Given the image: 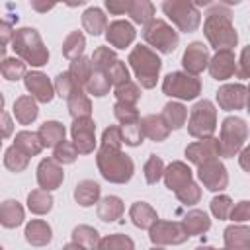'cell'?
Segmentation results:
<instances>
[{
  "mask_svg": "<svg viewBox=\"0 0 250 250\" xmlns=\"http://www.w3.org/2000/svg\"><path fill=\"white\" fill-rule=\"evenodd\" d=\"M27 205H29V209H31L33 213L43 215V213H47V211L53 207V197L47 193V189H35V191L29 193Z\"/></svg>",
  "mask_w": 250,
  "mask_h": 250,
  "instance_id": "36",
  "label": "cell"
},
{
  "mask_svg": "<svg viewBox=\"0 0 250 250\" xmlns=\"http://www.w3.org/2000/svg\"><path fill=\"white\" fill-rule=\"evenodd\" d=\"M105 37H107V43H111L117 49H123V47H127L135 39V29H133V25L129 21L117 20V21L107 25Z\"/></svg>",
  "mask_w": 250,
  "mask_h": 250,
  "instance_id": "19",
  "label": "cell"
},
{
  "mask_svg": "<svg viewBox=\"0 0 250 250\" xmlns=\"http://www.w3.org/2000/svg\"><path fill=\"white\" fill-rule=\"evenodd\" d=\"M20 150H23L27 156H33V154H39L43 145H41V139L37 133H29V131H21L16 135V143H14Z\"/></svg>",
  "mask_w": 250,
  "mask_h": 250,
  "instance_id": "34",
  "label": "cell"
},
{
  "mask_svg": "<svg viewBox=\"0 0 250 250\" xmlns=\"http://www.w3.org/2000/svg\"><path fill=\"white\" fill-rule=\"evenodd\" d=\"M96 162H98L102 176L107 182L125 184L133 176V160L127 154H123L119 148H111V146L102 145V148L98 150Z\"/></svg>",
  "mask_w": 250,
  "mask_h": 250,
  "instance_id": "2",
  "label": "cell"
},
{
  "mask_svg": "<svg viewBox=\"0 0 250 250\" xmlns=\"http://www.w3.org/2000/svg\"><path fill=\"white\" fill-rule=\"evenodd\" d=\"M105 76H107V80H109V84H113V86H119V84H123V82H127L129 80V70H127V66H125V62L123 61H119V59H115L105 70Z\"/></svg>",
  "mask_w": 250,
  "mask_h": 250,
  "instance_id": "41",
  "label": "cell"
},
{
  "mask_svg": "<svg viewBox=\"0 0 250 250\" xmlns=\"http://www.w3.org/2000/svg\"><path fill=\"white\" fill-rule=\"evenodd\" d=\"M72 236H74L76 244H78L80 240H86V238H90V240L84 242V246H96V244H98V232H96L94 229H90V227H76L74 232H72Z\"/></svg>",
  "mask_w": 250,
  "mask_h": 250,
  "instance_id": "52",
  "label": "cell"
},
{
  "mask_svg": "<svg viewBox=\"0 0 250 250\" xmlns=\"http://www.w3.org/2000/svg\"><path fill=\"white\" fill-rule=\"evenodd\" d=\"M113 113L117 117V121L123 123H133V121H139V111L135 109V105L131 104H123V102H117L115 107H113Z\"/></svg>",
  "mask_w": 250,
  "mask_h": 250,
  "instance_id": "46",
  "label": "cell"
},
{
  "mask_svg": "<svg viewBox=\"0 0 250 250\" xmlns=\"http://www.w3.org/2000/svg\"><path fill=\"white\" fill-rule=\"evenodd\" d=\"M174 234H182V236H188L184 227L180 223H164V221H154L150 225V240L154 244H178L182 242L180 236H174Z\"/></svg>",
  "mask_w": 250,
  "mask_h": 250,
  "instance_id": "13",
  "label": "cell"
},
{
  "mask_svg": "<svg viewBox=\"0 0 250 250\" xmlns=\"http://www.w3.org/2000/svg\"><path fill=\"white\" fill-rule=\"evenodd\" d=\"M221 154V150H219V141L217 139H211V137H207L205 141L201 139V141H197V143H193V145H189L188 148H186V156L193 162V164H201V162H205V160H211V158H215V156H219Z\"/></svg>",
  "mask_w": 250,
  "mask_h": 250,
  "instance_id": "17",
  "label": "cell"
},
{
  "mask_svg": "<svg viewBox=\"0 0 250 250\" xmlns=\"http://www.w3.org/2000/svg\"><path fill=\"white\" fill-rule=\"evenodd\" d=\"M129 6H131V0H105V8L109 10V14H125L129 12Z\"/></svg>",
  "mask_w": 250,
  "mask_h": 250,
  "instance_id": "54",
  "label": "cell"
},
{
  "mask_svg": "<svg viewBox=\"0 0 250 250\" xmlns=\"http://www.w3.org/2000/svg\"><path fill=\"white\" fill-rule=\"evenodd\" d=\"M37 135H39L43 146H51V148H53V146H57L61 141H64V127H62V123H59V121H47V123H43V125L39 127Z\"/></svg>",
  "mask_w": 250,
  "mask_h": 250,
  "instance_id": "22",
  "label": "cell"
},
{
  "mask_svg": "<svg viewBox=\"0 0 250 250\" xmlns=\"http://www.w3.org/2000/svg\"><path fill=\"white\" fill-rule=\"evenodd\" d=\"M199 180L203 182V186L211 191H219L227 186L229 178H227V170L221 162H217L215 158L211 160H205L199 164V172H197Z\"/></svg>",
  "mask_w": 250,
  "mask_h": 250,
  "instance_id": "11",
  "label": "cell"
},
{
  "mask_svg": "<svg viewBox=\"0 0 250 250\" xmlns=\"http://www.w3.org/2000/svg\"><path fill=\"white\" fill-rule=\"evenodd\" d=\"M129 14H131L133 21H137V23H146V21H150L152 16H154V6H152L148 0H131Z\"/></svg>",
  "mask_w": 250,
  "mask_h": 250,
  "instance_id": "37",
  "label": "cell"
},
{
  "mask_svg": "<svg viewBox=\"0 0 250 250\" xmlns=\"http://www.w3.org/2000/svg\"><path fill=\"white\" fill-rule=\"evenodd\" d=\"M248 207H250L248 201H240L236 207L230 209V215H229V217H230L232 221H246V219H248Z\"/></svg>",
  "mask_w": 250,
  "mask_h": 250,
  "instance_id": "55",
  "label": "cell"
},
{
  "mask_svg": "<svg viewBox=\"0 0 250 250\" xmlns=\"http://www.w3.org/2000/svg\"><path fill=\"white\" fill-rule=\"evenodd\" d=\"M2 107H4V98H2V94H0V111H2Z\"/></svg>",
  "mask_w": 250,
  "mask_h": 250,
  "instance_id": "62",
  "label": "cell"
},
{
  "mask_svg": "<svg viewBox=\"0 0 250 250\" xmlns=\"http://www.w3.org/2000/svg\"><path fill=\"white\" fill-rule=\"evenodd\" d=\"M4 55H6V47L0 45V59H4Z\"/></svg>",
  "mask_w": 250,
  "mask_h": 250,
  "instance_id": "61",
  "label": "cell"
},
{
  "mask_svg": "<svg viewBox=\"0 0 250 250\" xmlns=\"http://www.w3.org/2000/svg\"><path fill=\"white\" fill-rule=\"evenodd\" d=\"M121 137H123V143H127V145H131V146L141 145V143H143V131H141L139 121L123 123V125H121Z\"/></svg>",
  "mask_w": 250,
  "mask_h": 250,
  "instance_id": "44",
  "label": "cell"
},
{
  "mask_svg": "<svg viewBox=\"0 0 250 250\" xmlns=\"http://www.w3.org/2000/svg\"><path fill=\"white\" fill-rule=\"evenodd\" d=\"M12 133V119L4 113V111H0V137L4 139V137H8Z\"/></svg>",
  "mask_w": 250,
  "mask_h": 250,
  "instance_id": "57",
  "label": "cell"
},
{
  "mask_svg": "<svg viewBox=\"0 0 250 250\" xmlns=\"http://www.w3.org/2000/svg\"><path fill=\"white\" fill-rule=\"evenodd\" d=\"M162 174H164L166 188H170L172 191H176V189H180L191 182V170L184 162H172Z\"/></svg>",
  "mask_w": 250,
  "mask_h": 250,
  "instance_id": "20",
  "label": "cell"
},
{
  "mask_svg": "<svg viewBox=\"0 0 250 250\" xmlns=\"http://www.w3.org/2000/svg\"><path fill=\"white\" fill-rule=\"evenodd\" d=\"M66 6H70V8H74V6H80V4H84L86 0H62Z\"/></svg>",
  "mask_w": 250,
  "mask_h": 250,
  "instance_id": "59",
  "label": "cell"
},
{
  "mask_svg": "<svg viewBox=\"0 0 250 250\" xmlns=\"http://www.w3.org/2000/svg\"><path fill=\"white\" fill-rule=\"evenodd\" d=\"M62 168L59 166V162L55 158H47V160H41L39 168H37V182L41 186V189H57L61 184H62Z\"/></svg>",
  "mask_w": 250,
  "mask_h": 250,
  "instance_id": "12",
  "label": "cell"
},
{
  "mask_svg": "<svg viewBox=\"0 0 250 250\" xmlns=\"http://www.w3.org/2000/svg\"><path fill=\"white\" fill-rule=\"evenodd\" d=\"M223 2H227V4H236V2H240V0H223Z\"/></svg>",
  "mask_w": 250,
  "mask_h": 250,
  "instance_id": "63",
  "label": "cell"
},
{
  "mask_svg": "<svg viewBox=\"0 0 250 250\" xmlns=\"http://www.w3.org/2000/svg\"><path fill=\"white\" fill-rule=\"evenodd\" d=\"M230 209H232V203H230V199L227 195H219V197H215L211 201V211L219 219H229Z\"/></svg>",
  "mask_w": 250,
  "mask_h": 250,
  "instance_id": "49",
  "label": "cell"
},
{
  "mask_svg": "<svg viewBox=\"0 0 250 250\" xmlns=\"http://www.w3.org/2000/svg\"><path fill=\"white\" fill-rule=\"evenodd\" d=\"M23 221V209L18 201L14 199H8L0 205V223L6 227V229H14L18 225H21Z\"/></svg>",
  "mask_w": 250,
  "mask_h": 250,
  "instance_id": "23",
  "label": "cell"
},
{
  "mask_svg": "<svg viewBox=\"0 0 250 250\" xmlns=\"http://www.w3.org/2000/svg\"><path fill=\"white\" fill-rule=\"evenodd\" d=\"M209 72L213 78L217 80H227L236 72V62H234V55L229 49H221L217 53V57L209 62Z\"/></svg>",
  "mask_w": 250,
  "mask_h": 250,
  "instance_id": "18",
  "label": "cell"
},
{
  "mask_svg": "<svg viewBox=\"0 0 250 250\" xmlns=\"http://www.w3.org/2000/svg\"><path fill=\"white\" fill-rule=\"evenodd\" d=\"M14 37V31H12V25L4 20H0V45H6L8 41H12Z\"/></svg>",
  "mask_w": 250,
  "mask_h": 250,
  "instance_id": "56",
  "label": "cell"
},
{
  "mask_svg": "<svg viewBox=\"0 0 250 250\" xmlns=\"http://www.w3.org/2000/svg\"><path fill=\"white\" fill-rule=\"evenodd\" d=\"M25 88L31 92V96L37 102L49 104L53 100V84L49 82V78L43 72H27L25 74Z\"/></svg>",
  "mask_w": 250,
  "mask_h": 250,
  "instance_id": "15",
  "label": "cell"
},
{
  "mask_svg": "<svg viewBox=\"0 0 250 250\" xmlns=\"http://www.w3.org/2000/svg\"><path fill=\"white\" fill-rule=\"evenodd\" d=\"M53 148H55L53 158H55L57 162H62V164H70V162H74L76 156H78V150H76L74 143L61 141V143H59L57 146H53Z\"/></svg>",
  "mask_w": 250,
  "mask_h": 250,
  "instance_id": "43",
  "label": "cell"
},
{
  "mask_svg": "<svg viewBox=\"0 0 250 250\" xmlns=\"http://www.w3.org/2000/svg\"><path fill=\"white\" fill-rule=\"evenodd\" d=\"M143 37L148 45H152L160 53H172L178 47V39H180L178 33L174 31V27H170L162 20L146 21V25L143 29Z\"/></svg>",
  "mask_w": 250,
  "mask_h": 250,
  "instance_id": "8",
  "label": "cell"
},
{
  "mask_svg": "<svg viewBox=\"0 0 250 250\" xmlns=\"http://www.w3.org/2000/svg\"><path fill=\"white\" fill-rule=\"evenodd\" d=\"M98 246H102V248H113V246H129V248H133V240L131 238H125V236H121V234H117V236H109V238H105V240H102V242H98Z\"/></svg>",
  "mask_w": 250,
  "mask_h": 250,
  "instance_id": "53",
  "label": "cell"
},
{
  "mask_svg": "<svg viewBox=\"0 0 250 250\" xmlns=\"http://www.w3.org/2000/svg\"><path fill=\"white\" fill-rule=\"evenodd\" d=\"M92 72H94V64H92L90 59H84V57L74 59L70 68H68V74H70V78L74 80V84L78 88H84V84H86V80L90 78Z\"/></svg>",
  "mask_w": 250,
  "mask_h": 250,
  "instance_id": "28",
  "label": "cell"
},
{
  "mask_svg": "<svg viewBox=\"0 0 250 250\" xmlns=\"http://www.w3.org/2000/svg\"><path fill=\"white\" fill-rule=\"evenodd\" d=\"M55 88H57V92H59V96H61V98H68L72 92L80 90V88L74 84V80L70 78V74H68V72H62V74H59V76H57Z\"/></svg>",
  "mask_w": 250,
  "mask_h": 250,
  "instance_id": "48",
  "label": "cell"
},
{
  "mask_svg": "<svg viewBox=\"0 0 250 250\" xmlns=\"http://www.w3.org/2000/svg\"><path fill=\"white\" fill-rule=\"evenodd\" d=\"M109 80H107V76H105V72L104 70H96L94 68V72L90 74V78L86 80V84H84V88L92 94V96H105L107 92H109Z\"/></svg>",
  "mask_w": 250,
  "mask_h": 250,
  "instance_id": "35",
  "label": "cell"
},
{
  "mask_svg": "<svg viewBox=\"0 0 250 250\" xmlns=\"http://www.w3.org/2000/svg\"><path fill=\"white\" fill-rule=\"evenodd\" d=\"M0 139H2V137H0ZM0 146H2V141H0Z\"/></svg>",
  "mask_w": 250,
  "mask_h": 250,
  "instance_id": "64",
  "label": "cell"
},
{
  "mask_svg": "<svg viewBox=\"0 0 250 250\" xmlns=\"http://www.w3.org/2000/svg\"><path fill=\"white\" fill-rule=\"evenodd\" d=\"M12 49L31 66H43L49 61V51L41 41V35L33 27H21L12 37Z\"/></svg>",
  "mask_w": 250,
  "mask_h": 250,
  "instance_id": "3",
  "label": "cell"
},
{
  "mask_svg": "<svg viewBox=\"0 0 250 250\" xmlns=\"http://www.w3.org/2000/svg\"><path fill=\"white\" fill-rule=\"evenodd\" d=\"M25 238L31 244H47L51 240V227L45 221H31L25 229Z\"/></svg>",
  "mask_w": 250,
  "mask_h": 250,
  "instance_id": "33",
  "label": "cell"
},
{
  "mask_svg": "<svg viewBox=\"0 0 250 250\" xmlns=\"http://www.w3.org/2000/svg\"><path fill=\"white\" fill-rule=\"evenodd\" d=\"M162 90L166 96H172V98L193 100L199 94L201 84L189 72H170L162 82Z\"/></svg>",
  "mask_w": 250,
  "mask_h": 250,
  "instance_id": "9",
  "label": "cell"
},
{
  "mask_svg": "<svg viewBox=\"0 0 250 250\" xmlns=\"http://www.w3.org/2000/svg\"><path fill=\"white\" fill-rule=\"evenodd\" d=\"M246 135H248V129H246V123L238 117H227L223 121V127H221V139H219V150L223 156L230 158L234 156L244 141H246Z\"/></svg>",
  "mask_w": 250,
  "mask_h": 250,
  "instance_id": "6",
  "label": "cell"
},
{
  "mask_svg": "<svg viewBox=\"0 0 250 250\" xmlns=\"http://www.w3.org/2000/svg\"><path fill=\"white\" fill-rule=\"evenodd\" d=\"M205 35L217 51L230 49L236 45L238 37L232 27V21H230V12L227 8L215 6L213 10H209V14L205 18Z\"/></svg>",
  "mask_w": 250,
  "mask_h": 250,
  "instance_id": "1",
  "label": "cell"
},
{
  "mask_svg": "<svg viewBox=\"0 0 250 250\" xmlns=\"http://www.w3.org/2000/svg\"><path fill=\"white\" fill-rule=\"evenodd\" d=\"M207 62H209V51H207V47H205L203 43H199V41H193V43L186 49L184 59H182V64H184V68H186L189 74H199V72L207 66Z\"/></svg>",
  "mask_w": 250,
  "mask_h": 250,
  "instance_id": "14",
  "label": "cell"
},
{
  "mask_svg": "<svg viewBox=\"0 0 250 250\" xmlns=\"http://www.w3.org/2000/svg\"><path fill=\"white\" fill-rule=\"evenodd\" d=\"M98 197H100V186H98L96 182H92V180H82V182L76 186V189H74V199H76L82 207L94 205V203L98 201Z\"/></svg>",
  "mask_w": 250,
  "mask_h": 250,
  "instance_id": "24",
  "label": "cell"
},
{
  "mask_svg": "<svg viewBox=\"0 0 250 250\" xmlns=\"http://www.w3.org/2000/svg\"><path fill=\"white\" fill-rule=\"evenodd\" d=\"M162 172H164L162 160H160L158 156L150 154V158H148L146 164H145V178H146V182H148V184H156V182L160 180Z\"/></svg>",
  "mask_w": 250,
  "mask_h": 250,
  "instance_id": "45",
  "label": "cell"
},
{
  "mask_svg": "<svg viewBox=\"0 0 250 250\" xmlns=\"http://www.w3.org/2000/svg\"><path fill=\"white\" fill-rule=\"evenodd\" d=\"M82 25L88 33L92 35H100L105 25H107V20L104 16V12L100 8H88L84 14H82Z\"/></svg>",
  "mask_w": 250,
  "mask_h": 250,
  "instance_id": "27",
  "label": "cell"
},
{
  "mask_svg": "<svg viewBox=\"0 0 250 250\" xmlns=\"http://www.w3.org/2000/svg\"><path fill=\"white\" fill-rule=\"evenodd\" d=\"M182 227H184V230H186L188 236L189 234H201V232H205L211 227V221H209V217L203 211H197L195 209V211H189L186 215Z\"/></svg>",
  "mask_w": 250,
  "mask_h": 250,
  "instance_id": "26",
  "label": "cell"
},
{
  "mask_svg": "<svg viewBox=\"0 0 250 250\" xmlns=\"http://www.w3.org/2000/svg\"><path fill=\"white\" fill-rule=\"evenodd\" d=\"M59 0H31V6L37 10V12H49Z\"/></svg>",
  "mask_w": 250,
  "mask_h": 250,
  "instance_id": "58",
  "label": "cell"
},
{
  "mask_svg": "<svg viewBox=\"0 0 250 250\" xmlns=\"http://www.w3.org/2000/svg\"><path fill=\"white\" fill-rule=\"evenodd\" d=\"M162 10L182 31H193L201 21V14L191 0H164Z\"/></svg>",
  "mask_w": 250,
  "mask_h": 250,
  "instance_id": "5",
  "label": "cell"
},
{
  "mask_svg": "<svg viewBox=\"0 0 250 250\" xmlns=\"http://www.w3.org/2000/svg\"><path fill=\"white\" fill-rule=\"evenodd\" d=\"M129 62H131V66L137 74V80L143 88H152L156 84V78H158V72L162 66L156 53H152L145 45H137L129 55Z\"/></svg>",
  "mask_w": 250,
  "mask_h": 250,
  "instance_id": "4",
  "label": "cell"
},
{
  "mask_svg": "<svg viewBox=\"0 0 250 250\" xmlns=\"http://www.w3.org/2000/svg\"><path fill=\"white\" fill-rule=\"evenodd\" d=\"M0 72L8 80H18L25 76V62H21L20 59H4L0 64Z\"/></svg>",
  "mask_w": 250,
  "mask_h": 250,
  "instance_id": "42",
  "label": "cell"
},
{
  "mask_svg": "<svg viewBox=\"0 0 250 250\" xmlns=\"http://www.w3.org/2000/svg\"><path fill=\"white\" fill-rule=\"evenodd\" d=\"M121 213H123V203H121V199L115 197V195L104 197L102 203H100V207H98V217H100L102 221H105V223L115 221Z\"/></svg>",
  "mask_w": 250,
  "mask_h": 250,
  "instance_id": "31",
  "label": "cell"
},
{
  "mask_svg": "<svg viewBox=\"0 0 250 250\" xmlns=\"http://www.w3.org/2000/svg\"><path fill=\"white\" fill-rule=\"evenodd\" d=\"M27 160H29V156H27L23 150H20L16 145L10 146V148L6 150V156H4V164H6L12 172H21V170L27 166Z\"/></svg>",
  "mask_w": 250,
  "mask_h": 250,
  "instance_id": "39",
  "label": "cell"
},
{
  "mask_svg": "<svg viewBox=\"0 0 250 250\" xmlns=\"http://www.w3.org/2000/svg\"><path fill=\"white\" fill-rule=\"evenodd\" d=\"M14 115L21 125L31 123L37 117V104L31 96H21L16 104H14Z\"/></svg>",
  "mask_w": 250,
  "mask_h": 250,
  "instance_id": "25",
  "label": "cell"
},
{
  "mask_svg": "<svg viewBox=\"0 0 250 250\" xmlns=\"http://www.w3.org/2000/svg\"><path fill=\"white\" fill-rule=\"evenodd\" d=\"M215 119H217V111L213 107V104L209 100H201L193 105L191 113H189V121H188V131L191 137L197 139H207L213 135L215 131Z\"/></svg>",
  "mask_w": 250,
  "mask_h": 250,
  "instance_id": "7",
  "label": "cell"
},
{
  "mask_svg": "<svg viewBox=\"0 0 250 250\" xmlns=\"http://www.w3.org/2000/svg\"><path fill=\"white\" fill-rule=\"evenodd\" d=\"M123 143V137H121V127H107L104 131V137H102V145L104 146H111V148H119Z\"/></svg>",
  "mask_w": 250,
  "mask_h": 250,
  "instance_id": "51",
  "label": "cell"
},
{
  "mask_svg": "<svg viewBox=\"0 0 250 250\" xmlns=\"http://www.w3.org/2000/svg\"><path fill=\"white\" fill-rule=\"evenodd\" d=\"M131 219H133V223H135L137 227L148 229L158 217H156V213H154V209H152L150 205H146L145 201H137V203L131 207Z\"/></svg>",
  "mask_w": 250,
  "mask_h": 250,
  "instance_id": "32",
  "label": "cell"
},
{
  "mask_svg": "<svg viewBox=\"0 0 250 250\" xmlns=\"http://www.w3.org/2000/svg\"><path fill=\"white\" fill-rule=\"evenodd\" d=\"M84 45H86L84 35H82L80 31H72V33H70V35L64 39V45H62V55H64L66 59L74 61V59H78V57L82 55Z\"/></svg>",
  "mask_w": 250,
  "mask_h": 250,
  "instance_id": "38",
  "label": "cell"
},
{
  "mask_svg": "<svg viewBox=\"0 0 250 250\" xmlns=\"http://www.w3.org/2000/svg\"><path fill=\"white\" fill-rule=\"evenodd\" d=\"M94 131H96V125L90 117H78L74 119L72 123V143L76 146L78 152L82 154H88L94 150V145H96V137H94Z\"/></svg>",
  "mask_w": 250,
  "mask_h": 250,
  "instance_id": "10",
  "label": "cell"
},
{
  "mask_svg": "<svg viewBox=\"0 0 250 250\" xmlns=\"http://www.w3.org/2000/svg\"><path fill=\"white\" fill-rule=\"evenodd\" d=\"M162 119L170 129H180L188 119V109L182 104H166L162 111Z\"/></svg>",
  "mask_w": 250,
  "mask_h": 250,
  "instance_id": "30",
  "label": "cell"
},
{
  "mask_svg": "<svg viewBox=\"0 0 250 250\" xmlns=\"http://www.w3.org/2000/svg\"><path fill=\"white\" fill-rule=\"evenodd\" d=\"M176 195H178V199H180L182 203L191 205V203H195V201L199 199V188H197L193 182H189V184H186L184 188L176 189Z\"/></svg>",
  "mask_w": 250,
  "mask_h": 250,
  "instance_id": "50",
  "label": "cell"
},
{
  "mask_svg": "<svg viewBox=\"0 0 250 250\" xmlns=\"http://www.w3.org/2000/svg\"><path fill=\"white\" fill-rule=\"evenodd\" d=\"M115 59H117V57H115L113 51H109V47H100V49L94 53V57H92L90 61H92V64H94L96 70H105Z\"/></svg>",
  "mask_w": 250,
  "mask_h": 250,
  "instance_id": "47",
  "label": "cell"
},
{
  "mask_svg": "<svg viewBox=\"0 0 250 250\" xmlns=\"http://www.w3.org/2000/svg\"><path fill=\"white\" fill-rule=\"evenodd\" d=\"M217 102L223 109H242L246 105V88L242 84H229L217 92Z\"/></svg>",
  "mask_w": 250,
  "mask_h": 250,
  "instance_id": "16",
  "label": "cell"
},
{
  "mask_svg": "<svg viewBox=\"0 0 250 250\" xmlns=\"http://www.w3.org/2000/svg\"><path fill=\"white\" fill-rule=\"evenodd\" d=\"M141 125V131H143V137H148L152 141H164L170 133V127L164 123L162 115H146L143 117V121H139Z\"/></svg>",
  "mask_w": 250,
  "mask_h": 250,
  "instance_id": "21",
  "label": "cell"
},
{
  "mask_svg": "<svg viewBox=\"0 0 250 250\" xmlns=\"http://www.w3.org/2000/svg\"><path fill=\"white\" fill-rule=\"evenodd\" d=\"M66 102H68V111H70V115H72L74 119H78V117H90V113H92V104H90V100L82 94V88L76 90V92H72V94L66 98Z\"/></svg>",
  "mask_w": 250,
  "mask_h": 250,
  "instance_id": "29",
  "label": "cell"
},
{
  "mask_svg": "<svg viewBox=\"0 0 250 250\" xmlns=\"http://www.w3.org/2000/svg\"><path fill=\"white\" fill-rule=\"evenodd\" d=\"M195 6H207V4H211V0H191Z\"/></svg>",
  "mask_w": 250,
  "mask_h": 250,
  "instance_id": "60",
  "label": "cell"
},
{
  "mask_svg": "<svg viewBox=\"0 0 250 250\" xmlns=\"http://www.w3.org/2000/svg\"><path fill=\"white\" fill-rule=\"evenodd\" d=\"M115 96H117V102L135 105L139 102V98H141V90H139L137 84H133L131 80H127V82L115 86Z\"/></svg>",
  "mask_w": 250,
  "mask_h": 250,
  "instance_id": "40",
  "label": "cell"
}]
</instances>
